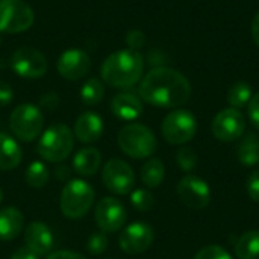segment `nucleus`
Masks as SVG:
<instances>
[{"instance_id": "nucleus-26", "label": "nucleus", "mask_w": 259, "mask_h": 259, "mask_svg": "<svg viewBox=\"0 0 259 259\" xmlns=\"http://www.w3.org/2000/svg\"><path fill=\"white\" fill-rule=\"evenodd\" d=\"M252 96H253L252 87L247 82L240 80L231 87V90L228 93V103L231 105V108L241 109V108H246L249 105Z\"/></svg>"}, {"instance_id": "nucleus-37", "label": "nucleus", "mask_w": 259, "mask_h": 259, "mask_svg": "<svg viewBox=\"0 0 259 259\" xmlns=\"http://www.w3.org/2000/svg\"><path fill=\"white\" fill-rule=\"evenodd\" d=\"M46 259H85V256L71 250H58V252L50 253Z\"/></svg>"}, {"instance_id": "nucleus-14", "label": "nucleus", "mask_w": 259, "mask_h": 259, "mask_svg": "<svg viewBox=\"0 0 259 259\" xmlns=\"http://www.w3.org/2000/svg\"><path fill=\"white\" fill-rule=\"evenodd\" d=\"M153 229L144 222H135L129 225L120 235V249L127 255H140L146 252L153 243Z\"/></svg>"}, {"instance_id": "nucleus-41", "label": "nucleus", "mask_w": 259, "mask_h": 259, "mask_svg": "<svg viewBox=\"0 0 259 259\" xmlns=\"http://www.w3.org/2000/svg\"><path fill=\"white\" fill-rule=\"evenodd\" d=\"M2 200H3V193H2V188H0V203H2Z\"/></svg>"}, {"instance_id": "nucleus-15", "label": "nucleus", "mask_w": 259, "mask_h": 259, "mask_svg": "<svg viewBox=\"0 0 259 259\" xmlns=\"http://www.w3.org/2000/svg\"><path fill=\"white\" fill-rule=\"evenodd\" d=\"M58 73L67 80H79L85 77L91 70L90 55L80 49L65 50L56 64Z\"/></svg>"}, {"instance_id": "nucleus-13", "label": "nucleus", "mask_w": 259, "mask_h": 259, "mask_svg": "<svg viewBox=\"0 0 259 259\" xmlns=\"http://www.w3.org/2000/svg\"><path fill=\"white\" fill-rule=\"evenodd\" d=\"M126 209L124 205L114 197H103L94 212V219L97 226L102 232H117L120 231L126 223Z\"/></svg>"}, {"instance_id": "nucleus-32", "label": "nucleus", "mask_w": 259, "mask_h": 259, "mask_svg": "<svg viewBox=\"0 0 259 259\" xmlns=\"http://www.w3.org/2000/svg\"><path fill=\"white\" fill-rule=\"evenodd\" d=\"M126 44L129 46L131 50L138 52V49H141L146 44V36H144V33L141 30H137V29L129 30L127 35H126Z\"/></svg>"}, {"instance_id": "nucleus-11", "label": "nucleus", "mask_w": 259, "mask_h": 259, "mask_svg": "<svg viewBox=\"0 0 259 259\" xmlns=\"http://www.w3.org/2000/svg\"><path fill=\"white\" fill-rule=\"evenodd\" d=\"M211 131L219 141L231 143L243 137L246 131V118L240 109H222L212 120Z\"/></svg>"}, {"instance_id": "nucleus-1", "label": "nucleus", "mask_w": 259, "mask_h": 259, "mask_svg": "<svg viewBox=\"0 0 259 259\" xmlns=\"http://www.w3.org/2000/svg\"><path fill=\"white\" fill-rule=\"evenodd\" d=\"M140 96L156 108H179L190 100L191 83L181 71L159 65L141 79Z\"/></svg>"}, {"instance_id": "nucleus-31", "label": "nucleus", "mask_w": 259, "mask_h": 259, "mask_svg": "<svg viewBox=\"0 0 259 259\" xmlns=\"http://www.w3.org/2000/svg\"><path fill=\"white\" fill-rule=\"evenodd\" d=\"M194 259H232V256L229 255V252L226 249H223L219 244H211L206 246L203 249H200Z\"/></svg>"}, {"instance_id": "nucleus-27", "label": "nucleus", "mask_w": 259, "mask_h": 259, "mask_svg": "<svg viewBox=\"0 0 259 259\" xmlns=\"http://www.w3.org/2000/svg\"><path fill=\"white\" fill-rule=\"evenodd\" d=\"M103 96H105V85L100 79L96 77L88 79L80 88V100L88 106L100 103Z\"/></svg>"}, {"instance_id": "nucleus-4", "label": "nucleus", "mask_w": 259, "mask_h": 259, "mask_svg": "<svg viewBox=\"0 0 259 259\" xmlns=\"http://www.w3.org/2000/svg\"><path fill=\"white\" fill-rule=\"evenodd\" d=\"M121 152L134 159H144L155 153L158 141L155 134L144 124L132 123L120 129L117 137Z\"/></svg>"}, {"instance_id": "nucleus-40", "label": "nucleus", "mask_w": 259, "mask_h": 259, "mask_svg": "<svg viewBox=\"0 0 259 259\" xmlns=\"http://www.w3.org/2000/svg\"><path fill=\"white\" fill-rule=\"evenodd\" d=\"M68 175H70V170H68L65 165H61V167H58V168H56V179L64 181V179H67V178H68Z\"/></svg>"}, {"instance_id": "nucleus-39", "label": "nucleus", "mask_w": 259, "mask_h": 259, "mask_svg": "<svg viewBox=\"0 0 259 259\" xmlns=\"http://www.w3.org/2000/svg\"><path fill=\"white\" fill-rule=\"evenodd\" d=\"M252 38H253L255 44L259 47V12L255 15V18L252 21Z\"/></svg>"}, {"instance_id": "nucleus-22", "label": "nucleus", "mask_w": 259, "mask_h": 259, "mask_svg": "<svg viewBox=\"0 0 259 259\" xmlns=\"http://www.w3.org/2000/svg\"><path fill=\"white\" fill-rule=\"evenodd\" d=\"M238 161L244 167H255L259 164V137L256 134H249L243 138L237 150Z\"/></svg>"}, {"instance_id": "nucleus-8", "label": "nucleus", "mask_w": 259, "mask_h": 259, "mask_svg": "<svg viewBox=\"0 0 259 259\" xmlns=\"http://www.w3.org/2000/svg\"><path fill=\"white\" fill-rule=\"evenodd\" d=\"M35 20L32 8L24 0H0V32L20 33Z\"/></svg>"}, {"instance_id": "nucleus-21", "label": "nucleus", "mask_w": 259, "mask_h": 259, "mask_svg": "<svg viewBox=\"0 0 259 259\" xmlns=\"http://www.w3.org/2000/svg\"><path fill=\"white\" fill-rule=\"evenodd\" d=\"M23 159V152L18 146V143L0 132V170L8 171L12 168H17Z\"/></svg>"}, {"instance_id": "nucleus-19", "label": "nucleus", "mask_w": 259, "mask_h": 259, "mask_svg": "<svg viewBox=\"0 0 259 259\" xmlns=\"http://www.w3.org/2000/svg\"><path fill=\"white\" fill-rule=\"evenodd\" d=\"M24 228V215L18 208L8 206L0 211V240H15Z\"/></svg>"}, {"instance_id": "nucleus-16", "label": "nucleus", "mask_w": 259, "mask_h": 259, "mask_svg": "<svg viewBox=\"0 0 259 259\" xmlns=\"http://www.w3.org/2000/svg\"><path fill=\"white\" fill-rule=\"evenodd\" d=\"M24 243L39 258L50 253L53 247V234L42 222H32L24 229Z\"/></svg>"}, {"instance_id": "nucleus-20", "label": "nucleus", "mask_w": 259, "mask_h": 259, "mask_svg": "<svg viewBox=\"0 0 259 259\" xmlns=\"http://www.w3.org/2000/svg\"><path fill=\"white\" fill-rule=\"evenodd\" d=\"M102 155L94 147H83L80 149L73 158V168L80 176H93L100 168Z\"/></svg>"}, {"instance_id": "nucleus-10", "label": "nucleus", "mask_w": 259, "mask_h": 259, "mask_svg": "<svg viewBox=\"0 0 259 259\" xmlns=\"http://www.w3.org/2000/svg\"><path fill=\"white\" fill-rule=\"evenodd\" d=\"M11 67L20 77L38 79L47 73L49 62L39 50L33 47H18L12 53Z\"/></svg>"}, {"instance_id": "nucleus-7", "label": "nucleus", "mask_w": 259, "mask_h": 259, "mask_svg": "<svg viewBox=\"0 0 259 259\" xmlns=\"http://www.w3.org/2000/svg\"><path fill=\"white\" fill-rule=\"evenodd\" d=\"M161 132L167 143L175 146L185 144L194 138L197 132V120L193 112L187 109H175L162 120Z\"/></svg>"}, {"instance_id": "nucleus-3", "label": "nucleus", "mask_w": 259, "mask_h": 259, "mask_svg": "<svg viewBox=\"0 0 259 259\" xmlns=\"http://www.w3.org/2000/svg\"><path fill=\"white\" fill-rule=\"evenodd\" d=\"M73 147L74 138L71 129L64 123H55L39 137L36 152L47 162H62L70 156Z\"/></svg>"}, {"instance_id": "nucleus-9", "label": "nucleus", "mask_w": 259, "mask_h": 259, "mask_svg": "<svg viewBox=\"0 0 259 259\" xmlns=\"http://www.w3.org/2000/svg\"><path fill=\"white\" fill-rule=\"evenodd\" d=\"M102 181L111 193L124 196L132 193L135 187V173L132 167L123 159L112 158L105 164L102 170Z\"/></svg>"}, {"instance_id": "nucleus-38", "label": "nucleus", "mask_w": 259, "mask_h": 259, "mask_svg": "<svg viewBox=\"0 0 259 259\" xmlns=\"http://www.w3.org/2000/svg\"><path fill=\"white\" fill-rule=\"evenodd\" d=\"M11 259H39V256L29 247H20L11 255Z\"/></svg>"}, {"instance_id": "nucleus-12", "label": "nucleus", "mask_w": 259, "mask_h": 259, "mask_svg": "<svg viewBox=\"0 0 259 259\" xmlns=\"http://www.w3.org/2000/svg\"><path fill=\"white\" fill-rule=\"evenodd\" d=\"M178 197L179 200L191 209H203L211 202V188L199 176L187 175L178 184Z\"/></svg>"}, {"instance_id": "nucleus-6", "label": "nucleus", "mask_w": 259, "mask_h": 259, "mask_svg": "<svg viewBox=\"0 0 259 259\" xmlns=\"http://www.w3.org/2000/svg\"><path fill=\"white\" fill-rule=\"evenodd\" d=\"M44 126V117L38 106L32 103L18 105L11 117H9V127L12 134L24 143H30L39 137Z\"/></svg>"}, {"instance_id": "nucleus-36", "label": "nucleus", "mask_w": 259, "mask_h": 259, "mask_svg": "<svg viewBox=\"0 0 259 259\" xmlns=\"http://www.w3.org/2000/svg\"><path fill=\"white\" fill-rule=\"evenodd\" d=\"M14 99V90L9 83L0 82V106H6Z\"/></svg>"}, {"instance_id": "nucleus-30", "label": "nucleus", "mask_w": 259, "mask_h": 259, "mask_svg": "<svg viewBox=\"0 0 259 259\" xmlns=\"http://www.w3.org/2000/svg\"><path fill=\"white\" fill-rule=\"evenodd\" d=\"M108 243H109V240L105 232H102V231L94 232V234H91V237L87 241V250L91 255H102L103 252H106Z\"/></svg>"}, {"instance_id": "nucleus-17", "label": "nucleus", "mask_w": 259, "mask_h": 259, "mask_svg": "<svg viewBox=\"0 0 259 259\" xmlns=\"http://www.w3.org/2000/svg\"><path fill=\"white\" fill-rule=\"evenodd\" d=\"M103 134V121L96 112H83L74 123V137L85 144L96 143Z\"/></svg>"}, {"instance_id": "nucleus-24", "label": "nucleus", "mask_w": 259, "mask_h": 259, "mask_svg": "<svg viewBox=\"0 0 259 259\" xmlns=\"http://www.w3.org/2000/svg\"><path fill=\"white\" fill-rule=\"evenodd\" d=\"M165 168L159 158L149 159L141 167V181L147 188H158L164 181Z\"/></svg>"}, {"instance_id": "nucleus-29", "label": "nucleus", "mask_w": 259, "mask_h": 259, "mask_svg": "<svg viewBox=\"0 0 259 259\" xmlns=\"http://www.w3.org/2000/svg\"><path fill=\"white\" fill-rule=\"evenodd\" d=\"M176 162L185 173H191L197 167V155L191 147H182L176 153Z\"/></svg>"}, {"instance_id": "nucleus-18", "label": "nucleus", "mask_w": 259, "mask_h": 259, "mask_svg": "<svg viewBox=\"0 0 259 259\" xmlns=\"http://www.w3.org/2000/svg\"><path fill=\"white\" fill-rule=\"evenodd\" d=\"M111 111L117 118L132 121L143 114V102L138 96L132 93H120L112 97Z\"/></svg>"}, {"instance_id": "nucleus-35", "label": "nucleus", "mask_w": 259, "mask_h": 259, "mask_svg": "<svg viewBox=\"0 0 259 259\" xmlns=\"http://www.w3.org/2000/svg\"><path fill=\"white\" fill-rule=\"evenodd\" d=\"M58 105H59V97L56 93H47L39 100V106L47 111H55L58 108Z\"/></svg>"}, {"instance_id": "nucleus-42", "label": "nucleus", "mask_w": 259, "mask_h": 259, "mask_svg": "<svg viewBox=\"0 0 259 259\" xmlns=\"http://www.w3.org/2000/svg\"><path fill=\"white\" fill-rule=\"evenodd\" d=\"M0 42H2V38H0Z\"/></svg>"}, {"instance_id": "nucleus-5", "label": "nucleus", "mask_w": 259, "mask_h": 259, "mask_svg": "<svg viewBox=\"0 0 259 259\" xmlns=\"http://www.w3.org/2000/svg\"><path fill=\"white\" fill-rule=\"evenodd\" d=\"M94 190L83 179H71L61 193L59 206L67 219L77 220L88 214L94 203Z\"/></svg>"}, {"instance_id": "nucleus-23", "label": "nucleus", "mask_w": 259, "mask_h": 259, "mask_svg": "<svg viewBox=\"0 0 259 259\" xmlns=\"http://www.w3.org/2000/svg\"><path fill=\"white\" fill-rule=\"evenodd\" d=\"M235 255L240 259H258L259 258V231L244 232L237 244Z\"/></svg>"}, {"instance_id": "nucleus-34", "label": "nucleus", "mask_w": 259, "mask_h": 259, "mask_svg": "<svg viewBox=\"0 0 259 259\" xmlns=\"http://www.w3.org/2000/svg\"><path fill=\"white\" fill-rule=\"evenodd\" d=\"M247 112H249L250 123L259 131V93L252 96V99L247 105Z\"/></svg>"}, {"instance_id": "nucleus-28", "label": "nucleus", "mask_w": 259, "mask_h": 259, "mask_svg": "<svg viewBox=\"0 0 259 259\" xmlns=\"http://www.w3.org/2000/svg\"><path fill=\"white\" fill-rule=\"evenodd\" d=\"M131 203L132 206L140 211V212H147L153 208L155 205V197L150 191L144 190V188H138L134 190L131 193Z\"/></svg>"}, {"instance_id": "nucleus-33", "label": "nucleus", "mask_w": 259, "mask_h": 259, "mask_svg": "<svg viewBox=\"0 0 259 259\" xmlns=\"http://www.w3.org/2000/svg\"><path fill=\"white\" fill-rule=\"evenodd\" d=\"M247 194L253 202H259V168H256L247 179Z\"/></svg>"}, {"instance_id": "nucleus-25", "label": "nucleus", "mask_w": 259, "mask_h": 259, "mask_svg": "<svg viewBox=\"0 0 259 259\" xmlns=\"http://www.w3.org/2000/svg\"><path fill=\"white\" fill-rule=\"evenodd\" d=\"M50 179L49 167L42 161H33L29 164L24 173V181L32 188H42Z\"/></svg>"}, {"instance_id": "nucleus-2", "label": "nucleus", "mask_w": 259, "mask_h": 259, "mask_svg": "<svg viewBox=\"0 0 259 259\" xmlns=\"http://www.w3.org/2000/svg\"><path fill=\"white\" fill-rule=\"evenodd\" d=\"M144 59L140 52L124 49L109 55L102 64V79L112 88H131L143 79Z\"/></svg>"}]
</instances>
